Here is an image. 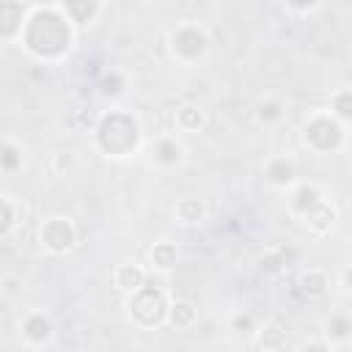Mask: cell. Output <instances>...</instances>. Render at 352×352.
<instances>
[{
    "instance_id": "cell-15",
    "label": "cell",
    "mask_w": 352,
    "mask_h": 352,
    "mask_svg": "<svg viewBox=\"0 0 352 352\" xmlns=\"http://www.w3.org/2000/svg\"><path fill=\"white\" fill-rule=\"evenodd\" d=\"M195 322H198V305L187 297H173L170 294L168 308H165V324L173 327V330H190Z\"/></svg>"
},
{
    "instance_id": "cell-8",
    "label": "cell",
    "mask_w": 352,
    "mask_h": 352,
    "mask_svg": "<svg viewBox=\"0 0 352 352\" xmlns=\"http://www.w3.org/2000/svg\"><path fill=\"white\" fill-rule=\"evenodd\" d=\"M264 182L270 184V187H275V190H283V192H289L300 179H297V165H294V160L289 157V154H272V157H267V162H264Z\"/></svg>"
},
{
    "instance_id": "cell-1",
    "label": "cell",
    "mask_w": 352,
    "mask_h": 352,
    "mask_svg": "<svg viewBox=\"0 0 352 352\" xmlns=\"http://www.w3.org/2000/svg\"><path fill=\"white\" fill-rule=\"evenodd\" d=\"M74 38H77V30L66 19L60 3H28V16L16 44L30 58L47 66L60 63L72 52Z\"/></svg>"
},
{
    "instance_id": "cell-21",
    "label": "cell",
    "mask_w": 352,
    "mask_h": 352,
    "mask_svg": "<svg viewBox=\"0 0 352 352\" xmlns=\"http://www.w3.org/2000/svg\"><path fill=\"white\" fill-rule=\"evenodd\" d=\"M283 116H286V104H283V99H278V96H264V99L256 104V121L264 124V126L280 124Z\"/></svg>"
},
{
    "instance_id": "cell-26",
    "label": "cell",
    "mask_w": 352,
    "mask_h": 352,
    "mask_svg": "<svg viewBox=\"0 0 352 352\" xmlns=\"http://www.w3.org/2000/svg\"><path fill=\"white\" fill-rule=\"evenodd\" d=\"M322 8H324V3H283V11L292 16H308V14H316Z\"/></svg>"
},
{
    "instance_id": "cell-6",
    "label": "cell",
    "mask_w": 352,
    "mask_h": 352,
    "mask_svg": "<svg viewBox=\"0 0 352 352\" xmlns=\"http://www.w3.org/2000/svg\"><path fill=\"white\" fill-rule=\"evenodd\" d=\"M184 157H187V148L179 140V135H160L148 146V160L160 170H176V168H182L184 165Z\"/></svg>"
},
{
    "instance_id": "cell-24",
    "label": "cell",
    "mask_w": 352,
    "mask_h": 352,
    "mask_svg": "<svg viewBox=\"0 0 352 352\" xmlns=\"http://www.w3.org/2000/svg\"><path fill=\"white\" fill-rule=\"evenodd\" d=\"M286 264H289V258H286L283 250H270L258 258V267H261L264 275H280L286 270Z\"/></svg>"
},
{
    "instance_id": "cell-4",
    "label": "cell",
    "mask_w": 352,
    "mask_h": 352,
    "mask_svg": "<svg viewBox=\"0 0 352 352\" xmlns=\"http://www.w3.org/2000/svg\"><path fill=\"white\" fill-rule=\"evenodd\" d=\"M209 44H212V38H209L206 28L192 19L176 22V28H170V33H168V52L182 66H195L198 60H204L209 55Z\"/></svg>"
},
{
    "instance_id": "cell-9",
    "label": "cell",
    "mask_w": 352,
    "mask_h": 352,
    "mask_svg": "<svg viewBox=\"0 0 352 352\" xmlns=\"http://www.w3.org/2000/svg\"><path fill=\"white\" fill-rule=\"evenodd\" d=\"M336 223H338V209H336V204H333L327 195L300 217V226H302L311 236H327Z\"/></svg>"
},
{
    "instance_id": "cell-11",
    "label": "cell",
    "mask_w": 352,
    "mask_h": 352,
    "mask_svg": "<svg viewBox=\"0 0 352 352\" xmlns=\"http://www.w3.org/2000/svg\"><path fill=\"white\" fill-rule=\"evenodd\" d=\"M60 8L66 14V19L74 25V30L80 33V30L96 25V19L104 14L107 3H102V0H77V3H60Z\"/></svg>"
},
{
    "instance_id": "cell-22",
    "label": "cell",
    "mask_w": 352,
    "mask_h": 352,
    "mask_svg": "<svg viewBox=\"0 0 352 352\" xmlns=\"http://www.w3.org/2000/svg\"><path fill=\"white\" fill-rule=\"evenodd\" d=\"M19 217H22V206L11 195L0 192V236H8L19 223Z\"/></svg>"
},
{
    "instance_id": "cell-7",
    "label": "cell",
    "mask_w": 352,
    "mask_h": 352,
    "mask_svg": "<svg viewBox=\"0 0 352 352\" xmlns=\"http://www.w3.org/2000/svg\"><path fill=\"white\" fill-rule=\"evenodd\" d=\"M19 336H22V344H25V346L41 349V346H47V344L55 338V324H52V319H50L44 311H28V314L22 316Z\"/></svg>"
},
{
    "instance_id": "cell-29",
    "label": "cell",
    "mask_w": 352,
    "mask_h": 352,
    "mask_svg": "<svg viewBox=\"0 0 352 352\" xmlns=\"http://www.w3.org/2000/svg\"><path fill=\"white\" fill-rule=\"evenodd\" d=\"M212 352H231V349H212Z\"/></svg>"
},
{
    "instance_id": "cell-20",
    "label": "cell",
    "mask_w": 352,
    "mask_h": 352,
    "mask_svg": "<svg viewBox=\"0 0 352 352\" xmlns=\"http://www.w3.org/2000/svg\"><path fill=\"white\" fill-rule=\"evenodd\" d=\"M338 124L349 126L352 121V88L349 85H341L330 94V110H327Z\"/></svg>"
},
{
    "instance_id": "cell-10",
    "label": "cell",
    "mask_w": 352,
    "mask_h": 352,
    "mask_svg": "<svg viewBox=\"0 0 352 352\" xmlns=\"http://www.w3.org/2000/svg\"><path fill=\"white\" fill-rule=\"evenodd\" d=\"M333 352H344L349 346L352 338V322L346 311H333L324 322H322V336H319Z\"/></svg>"
},
{
    "instance_id": "cell-5",
    "label": "cell",
    "mask_w": 352,
    "mask_h": 352,
    "mask_svg": "<svg viewBox=\"0 0 352 352\" xmlns=\"http://www.w3.org/2000/svg\"><path fill=\"white\" fill-rule=\"evenodd\" d=\"M77 239H80L77 226L66 214H50L38 226V245L50 256H66V253H72L77 248Z\"/></svg>"
},
{
    "instance_id": "cell-19",
    "label": "cell",
    "mask_w": 352,
    "mask_h": 352,
    "mask_svg": "<svg viewBox=\"0 0 352 352\" xmlns=\"http://www.w3.org/2000/svg\"><path fill=\"white\" fill-rule=\"evenodd\" d=\"M264 352H280L283 346H286V341H289V336H286V327L278 322V319H267L264 324H258V330H256V338H253Z\"/></svg>"
},
{
    "instance_id": "cell-3",
    "label": "cell",
    "mask_w": 352,
    "mask_h": 352,
    "mask_svg": "<svg viewBox=\"0 0 352 352\" xmlns=\"http://www.w3.org/2000/svg\"><path fill=\"white\" fill-rule=\"evenodd\" d=\"M346 143V126L338 124L327 110H314L302 124V146L319 157L341 151Z\"/></svg>"
},
{
    "instance_id": "cell-23",
    "label": "cell",
    "mask_w": 352,
    "mask_h": 352,
    "mask_svg": "<svg viewBox=\"0 0 352 352\" xmlns=\"http://www.w3.org/2000/svg\"><path fill=\"white\" fill-rule=\"evenodd\" d=\"M228 330H231L236 338H256L258 322L253 319V314H248V311H236V314L228 316Z\"/></svg>"
},
{
    "instance_id": "cell-18",
    "label": "cell",
    "mask_w": 352,
    "mask_h": 352,
    "mask_svg": "<svg viewBox=\"0 0 352 352\" xmlns=\"http://www.w3.org/2000/svg\"><path fill=\"white\" fill-rule=\"evenodd\" d=\"M148 264H151V270H157V272H170V270L179 264V245H176L173 239H168V236L157 239V242L148 248Z\"/></svg>"
},
{
    "instance_id": "cell-14",
    "label": "cell",
    "mask_w": 352,
    "mask_h": 352,
    "mask_svg": "<svg viewBox=\"0 0 352 352\" xmlns=\"http://www.w3.org/2000/svg\"><path fill=\"white\" fill-rule=\"evenodd\" d=\"M330 286H333V275H330V270H324V267H305V270H300V275H297V289H300L308 300L324 297V294L330 292Z\"/></svg>"
},
{
    "instance_id": "cell-12",
    "label": "cell",
    "mask_w": 352,
    "mask_h": 352,
    "mask_svg": "<svg viewBox=\"0 0 352 352\" xmlns=\"http://www.w3.org/2000/svg\"><path fill=\"white\" fill-rule=\"evenodd\" d=\"M324 198V192L316 187V184H311V182H297L289 192H286V209H289V214L294 217V220H300L311 206H316L319 201Z\"/></svg>"
},
{
    "instance_id": "cell-25",
    "label": "cell",
    "mask_w": 352,
    "mask_h": 352,
    "mask_svg": "<svg viewBox=\"0 0 352 352\" xmlns=\"http://www.w3.org/2000/svg\"><path fill=\"white\" fill-rule=\"evenodd\" d=\"M22 292H25V280L19 275H3L0 278V300L14 302L22 297Z\"/></svg>"
},
{
    "instance_id": "cell-16",
    "label": "cell",
    "mask_w": 352,
    "mask_h": 352,
    "mask_svg": "<svg viewBox=\"0 0 352 352\" xmlns=\"http://www.w3.org/2000/svg\"><path fill=\"white\" fill-rule=\"evenodd\" d=\"M173 217L182 226H201L209 217V204L198 195H182L173 204Z\"/></svg>"
},
{
    "instance_id": "cell-28",
    "label": "cell",
    "mask_w": 352,
    "mask_h": 352,
    "mask_svg": "<svg viewBox=\"0 0 352 352\" xmlns=\"http://www.w3.org/2000/svg\"><path fill=\"white\" fill-rule=\"evenodd\" d=\"M341 292L349 294V270H346V267H344V272H341Z\"/></svg>"
},
{
    "instance_id": "cell-27",
    "label": "cell",
    "mask_w": 352,
    "mask_h": 352,
    "mask_svg": "<svg viewBox=\"0 0 352 352\" xmlns=\"http://www.w3.org/2000/svg\"><path fill=\"white\" fill-rule=\"evenodd\" d=\"M300 352H333L322 338H314V341H308V344H302L300 346Z\"/></svg>"
},
{
    "instance_id": "cell-17",
    "label": "cell",
    "mask_w": 352,
    "mask_h": 352,
    "mask_svg": "<svg viewBox=\"0 0 352 352\" xmlns=\"http://www.w3.org/2000/svg\"><path fill=\"white\" fill-rule=\"evenodd\" d=\"M173 126L184 135H192V132H201L206 126V110L195 102H184L176 107L173 113Z\"/></svg>"
},
{
    "instance_id": "cell-2",
    "label": "cell",
    "mask_w": 352,
    "mask_h": 352,
    "mask_svg": "<svg viewBox=\"0 0 352 352\" xmlns=\"http://www.w3.org/2000/svg\"><path fill=\"white\" fill-rule=\"evenodd\" d=\"M94 148L104 160H132L143 146V124L126 107H110L91 124Z\"/></svg>"
},
{
    "instance_id": "cell-13",
    "label": "cell",
    "mask_w": 352,
    "mask_h": 352,
    "mask_svg": "<svg viewBox=\"0 0 352 352\" xmlns=\"http://www.w3.org/2000/svg\"><path fill=\"white\" fill-rule=\"evenodd\" d=\"M148 283V270L135 264V261H124L113 270V286L124 294V297H132L135 292H140L143 286Z\"/></svg>"
}]
</instances>
